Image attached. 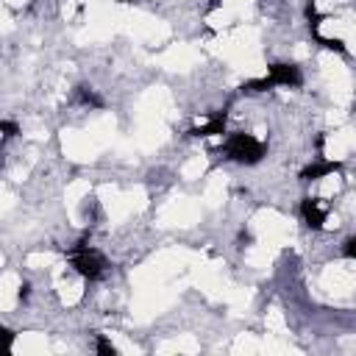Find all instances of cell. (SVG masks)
Returning <instances> with one entry per match:
<instances>
[{
	"label": "cell",
	"mask_w": 356,
	"mask_h": 356,
	"mask_svg": "<svg viewBox=\"0 0 356 356\" xmlns=\"http://www.w3.org/2000/svg\"><path fill=\"white\" fill-rule=\"evenodd\" d=\"M0 134H3V139L8 142V139H14V136L19 134V125H17L14 120H0Z\"/></svg>",
	"instance_id": "cell-9"
},
{
	"label": "cell",
	"mask_w": 356,
	"mask_h": 356,
	"mask_svg": "<svg viewBox=\"0 0 356 356\" xmlns=\"http://www.w3.org/2000/svg\"><path fill=\"white\" fill-rule=\"evenodd\" d=\"M298 211H300V220H303L306 228H312V231H323V228H325L328 211H325V206L320 203V197H303Z\"/></svg>",
	"instance_id": "cell-4"
},
{
	"label": "cell",
	"mask_w": 356,
	"mask_h": 356,
	"mask_svg": "<svg viewBox=\"0 0 356 356\" xmlns=\"http://www.w3.org/2000/svg\"><path fill=\"white\" fill-rule=\"evenodd\" d=\"M67 261H70V267H72L81 278H86V281H100V278L106 275V270H108L106 256H103L100 250H95L92 245H86V242L70 245V248H67Z\"/></svg>",
	"instance_id": "cell-3"
},
{
	"label": "cell",
	"mask_w": 356,
	"mask_h": 356,
	"mask_svg": "<svg viewBox=\"0 0 356 356\" xmlns=\"http://www.w3.org/2000/svg\"><path fill=\"white\" fill-rule=\"evenodd\" d=\"M28 295H31V284H22V286H19V298L28 300Z\"/></svg>",
	"instance_id": "cell-12"
},
{
	"label": "cell",
	"mask_w": 356,
	"mask_h": 356,
	"mask_svg": "<svg viewBox=\"0 0 356 356\" xmlns=\"http://www.w3.org/2000/svg\"><path fill=\"white\" fill-rule=\"evenodd\" d=\"M312 36H314V39H317V42H320V44H323L325 50H334V53H342V56L348 53V47H345V42H342V39H337V36L331 39V36H323L320 31H312Z\"/></svg>",
	"instance_id": "cell-8"
},
{
	"label": "cell",
	"mask_w": 356,
	"mask_h": 356,
	"mask_svg": "<svg viewBox=\"0 0 356 356\" xmlns=\"http://www.w3.org/2000/svg\"><path fill=\"white\" fill-rule=\"evenodd\" d=\"M225 122H228L225 108H222V111H214L203 125L192 128V131H189V136H220V134H225Z\"/></svg>",
	"instance_id": "cell-6"
},
{
	"label": "cell",
	"mask_w": 356,
	"mask_h": 356,
	"mask_svg": "<svg viewBox=\"0 0 356 356\" xmlns=\"http://www.w3.org/2000/svg\"><path fill=\"white\" fill-rule=\"evenodd\" d=\"M75 100H78L81 106H89V108H103V106H106L103 97H100L92 86H86V83H78V86H75Z\"/></svg>",
	"instance_id": "cell-7"
},
{
	"label": "cell",
	"mask_w": 356,
	"mask_h": 356,
	"mask_svg": "<svg viewBox=\"0 0 356 356\" xmlns=\"http://www.w3.org/2000/svg\"><path fill=\"white\" fill-rule=\"evenodd\" d=\"M217 6H220V0H211V3H209V11H214Z\"/></svg>",
	"instance_id": "cell-13"
},
{
	"label": "cell",
	"mask_w": 356,
	"mask_h": 356,
	"mask_svg": "<svg viewBox=\"0 0 356 356\" xmlns=\"http://www.w3.org/2000/svg\"><path fill=\"white\" fill-rule=\"evenodd\" d=\"M222 153H225V159L234 161V164L253 167V164H259V161L267 156V145H264L259 136H253V134L234 131V134H228V139H225V145H222Z\"/></svg>",
	"instance_id": "cell-2"
},
{
	"label": "cell",
	"mask_w": 356,
	"mask_h": 356,
	"mask_svg": "<svg viewBox=\"0 0 356 356\" xmlns=\"http://www.w3.org/2000/svg\"><path fill=\"white\" fill-rule=\"evenodd\" d=\"M273 86H286V89L303 86V72H300V67L292 64V61H273L261 78H253V81L242 83V92L256 95V92L273 89Z\"/></svg>",
	"instance_id": "cell-1"
},
{
	"label": "cell",
	"mask_w": 356,
	"mask_h": 356,
	"mask_svg": "<svg viewBox=\"0 0 356 356\" xmlns=\"http://www.w3.org/2000/svg\"><path fill=\"white\" fill-rule=\"evenodd\" d=\"M342 256L350 259V261H356V236H348V239H345V245H342Z\"/></svg>",
	"instance_id": "cell-11"
},
{
	"label": "cell",
	"mask_w": 356,
	"mask_h": 356,
	"mask_svg": "<svg viewBox=\"0 0 356 356\" xmlns=\"http://www.w3.org/2000/svg\"><path fill=\"white\" fill-rule=\"evenodd\" d=\"M339 161H328V159H317V161H312V164H306L303 170H300V181H306V184H312V181H320V178H325V175H331V172H339Z\"/></svg>",
	"instance_id": "cell-5"
},
{
	"label": "cell",
	"mask_w": 356,
	"mask_h": 356,
	"mask_svg": "<svg viewBox=\"0 0 356 356\" xmlns=\"http://www.w3.org/2000/svg\"><path fill=\"white\" fill-rule=\"evenodd\" d=\"M111 3H125V6H131V3H136V0H111Z\"/></svg>",
	"instance_id": "cell-14"
},
{
	"label": "cell",
	"mask_w": 356,
	"mask_h": 356,
	"mask_svg": "<svg viewBox=\"0 0 356 356\" xmlns=\"http://www.w3.org/2000/svg\"><path fill=\"white\" fill-rule=\"evenodd\" d=\"M95 348H97L100 356H117V348H114L106 337H97V339H95Z\"/></svg>",
	"instance_id": "cell-10"
}]
</instances>
